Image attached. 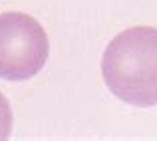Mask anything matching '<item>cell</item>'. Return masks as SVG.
Segmentation results:
<instances>
[{"label":"cell","instance_id":"obj_1","mask_svg":"<svg viewBox=\"0 0 157 141\" xmlns=\"http://www.w3.org/2000/svg\"><path fill=\"white\" fill-rule=\"evenodd\" d=\"M101 76L123 103L157 105V28L133 26L119 32L104 50Z\"/></svg>","mask_w":157,"mask_h":141},{"label":"cell","instance_id":"obj_2","mask_svg":"<svg viewBox=\"0 0 157 141\" xmlns=\"http://www.w3.org/2000/svg\"><path fill=\"white\" fill-rule=\"evenodd\" d=\"M50 44L42 24L26 12L0 14V78L24 82L46 66Z\"/></svg>","mask_w":157,"mask_h":141},{"label":"cell","instance_id":"obj_3","mask_svg":"<svg viewBox=\"0 0 157 141\" xmlns=\"http://www.w3.org/2000/svg\"><path fill=\"white\" fill-rule=\"evenodd\" d=\"M10 131H12V107L8 99L4 97V93L0 92V141L10 137Z\"/></svg>","mask_w":157,"mask_h":141}]
</instances>
